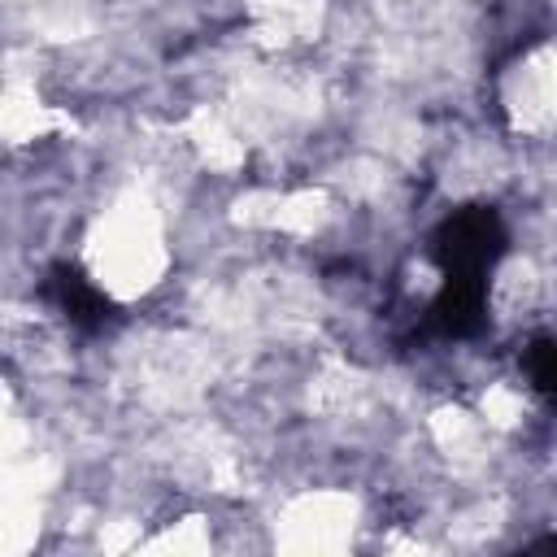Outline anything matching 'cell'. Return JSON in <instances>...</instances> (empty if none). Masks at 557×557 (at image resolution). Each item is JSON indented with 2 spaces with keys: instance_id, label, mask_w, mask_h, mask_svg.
I'll use <instances>...</instances> for the list:
<instances>
[{
  "instance_id": "6da1fadb",
  "label": "cell",
  "mask_w": 557,
  "mask_h": 557,
  "mask_svg": "<svg viewBox=\"0 0 557 557\" xmlns=\"http://www.w3.org/2000/svg\"><path fill=\"white\" fill-rule=\"evenodd\" d=\"M505 248L509 231L492 205H461L431 231V261L444 278H487Z\"/></svg>"
},
{
  "instance_id": "7a4b0ae2",
  "label": "cell",
  "mask_w": 557,
  "mask_h": 557,
  "mask_svg": "<svg viewBox=\"0 0 557 557\" xmlns=\"http://www.w3.org/2000/svg\"><path fill=\"white\" fill-rule=\"evenodd\" d=\"M39 292H44V300H48L70 326H78V331H87V335H100V331H109V326L122 322L117 305H113L74 261H57V265L44 274Z\"/></svg>"
},
{
  "instance_id": "3957f363",
  "label": "cell",
  "mask_w": 557,
  "mask_h": 557,
  "mask_svg": "<svg viewBox=\"0 0 557 557\" xmlns=\"http://www.w3.org/2000/svg\"><path fill=\"white\" fill-rule=\"evenodd\" d=\"M487 326V278H444L431 296L418 335L474 339Z\"/></svg>"
},
{
  "instance_id": "277c9868",
  "label": "cell",
  "mask_w": 557,
  "mask_h": 557,
  "mask_svg": "<svg viewBox=\"0 0 557 557\" xmlns=\"http://www.w3.org/2000/svg\"><path fill=\"white\" fill-rule=\"evenodd\" d=\"M522 370H527L535 396L548 400V396L557 392V344H553V335H531V339H527V348H522Z\"/></svg>"
}]
</instances>
